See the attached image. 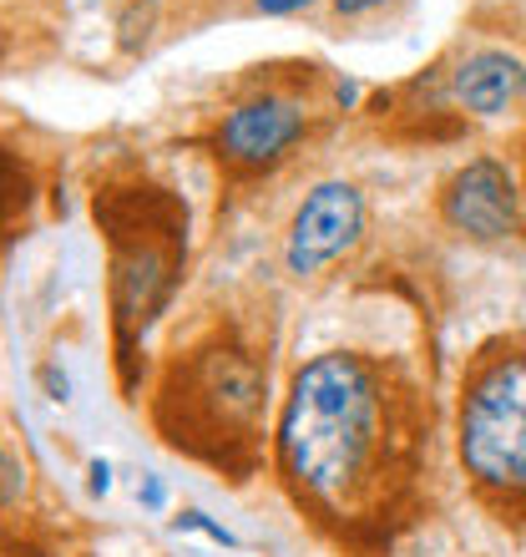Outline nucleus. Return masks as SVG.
<instances>
[{"mask_svg": "<svg viewBox=\"0 0 526 557\" xmlns=\"http://www.w3.org/2000/svg\"><path fill=\"white\" fill-rule=\"evenodd\" d=\"M278 471L299 502L324 517H360L400 476L410 436L394 421L380 370L360 355L329 350L309 360L278 416Z\"/></svg>", "mask_w": 526, "mask_h": 557, "instance_id": "f257e3e1", "label": "nucleus"}, {"mask_svg": "<svg viewBox=\"0 0 526 557\" xmlns=\"http://www.w3.org/2000/svg\"><path fill=\"white\" fill-rule=\"evenodd\" d=\"M461 461L486 492L526 497V350L486 360L461 406Z\"/></svg>", "mask_w": 526, "mask_h": 557, "instance_id": "f03ea898", "label": "nucleus"}, {"mask_svg": "<svg viewBox=\"0 0 526 557\" xmlns=\"http://www.w3.org/2000/svg\"><path fill=\"white\" fill-rule=\"evenodd\" d=\"M365 234V198L354 183H320L309 193L299 213L289 223V244H284V264L293 278L320 274L324 264H335L345 249H354Z\"/></svg>", "mask_w": 526, "mask_h": 557, "instance_id": "7ed1b4c3", "label": "nucleus"}, {"mask_svg": "<svg viewBox=\"0 0 526 557\" xmlns=\"http://www.w3.org/2000/svg\"><path fill=\"white\" fill-rule=\"evenodd\" d=\"M183 391L203 396L192 411L208 421V431L223 436H249L253 421L263 411V391H268V375L259 370V360L243 350H213L203 360H192L183 370Z\"/></svg>", "mask_w": 526, "mask_h": 557, "instance_id": "20e7f679", "label": "nucleus"}, {"mask_svg": "<svg viewBox=\"0 0 526 557\" xmlns=\"http://www.w3.org/2000/svg\"><path fill=\"white\" fill-rule=\"evenodd\" d=\"M440 219L466 238H512L522 228V193L501 158H471L440 188Z\"/></svg>", "mask_w": 526, "mask_h": 557, "instance_id": "39448f33", "label": "nucleus"}, {"mask_svg": "<svg viewBox=\"0 0 526 557\" xmlns=\"http://www.w3.org/2000/svg\"><path fill=\"white\" fill-rule=\"evenodd\" d=\"M177 223H162L158 234H147L142 244H127L112 234V305H117L122 330H147L158 320V309L167 305V294L177 284Z\"/></svg>", "mask_w": 526, "mask_h": 557, "instance_id": "423d86ee", "label": "nucleus"}, {"mask_svg": "<svg viewBox=\"0 0 526 557\" xmlns=\"http://www.w3.org/2000/svg\"><path fill=\"white\" fill-rule=\"evenodd\" d=\"M304 137V107L284 97V91H263V97H249L238 102L228 117L218 122V158L238 173H263L274 168L278 158H289V147Z\"/></svg>", "mask_w": 526, "mask_h": 557, "instance_id": "0eeeda50", "label": "nucleus"}, {"mask_svg": "<svg viewBox=\"0 0 526 557\" xmlns=\"http://www.w3.org/2000/svg\"><path fill=\"white\" fill-rule=\"evenodd\" d=\"M451 91L471 117H501L526 97V61L501 46H481L455 66Z\"/></svg>", "mask_w": 526, "mask_h": 557, "instance_id": "6e6552de", "label": "nucleus"}, {"mask_svg": "<svg viewBox=\"0 0 526 557\" xmlns=\"http://www.w3.org/2000/svg\"><path fill=\"white\" fill-rule=\"evenodd\" d=\"M173 528H177V532H203L208 543H218V547H238L234 532L223 528V522H213L208 512H198V507H188V512H177V517H173Z\"/></svg>", "mask_w": 526, "mask_h": 557, "instance_id": "1a4fd4ad", "label": "nucleus"}, {"mask_svg": "<svg viewBox=\"0 0 526 557\" xmlns=\"http://www.w3.org/2000/svg\"><path fill=\"white\" fill-rule=\"evenodd\" d=\"M87 476H91V497H107V492H112V467H107V461H102V456H97V461H91V467H87Z\"/></svg>", "mask_w": 526, "mask_h": 557, "instance_id": "9d476101", "label": "nucleus"}, {"mask_svg": "<svg viewBox=\"0 0 526 557\" xmlns=\"http://www.w3.org/2000/svg\"><path fill=\"white\" fill-rule=\"evenodd\" d=\"M137 502H142V507H152V512H158L162 502H167V492H162V482H158V476H147V482L137 486Z\"/></svg>", "mask_w": 526, "mask_h": 557, "instance_id": "9b49d317", "label": "nucleus"}, {"mask_svg": "<svg viewBox=\"0 0 526 557\" xmlns=\"http://www.w3.org/2000/svg\"><path fill=\"white\" fill-rule=\"evenodd\" d=\"M263 15H293V11H304V5H314V0H253Z\"/></svg>", "mask_w": 526, "mask_h": 557, "instance_id": "f8f14e48", "label": "nucleus"}, {"mask_svg": "<svg viewBox=\"0 0 526 557\" xmlns=\"http://www.w3.org/2000/svg\"><path fill=\"white\" fill-rule=\"evenodd\" d=\"M385 0H335L339 15H365V11H380Z\"/></svg>", "mask_w": 526, "mask_h": 557, "instance_id": "ddd939ff", "label": "nucleus"}, {"mask_svg": "<svg viewBox=\"0 0 526 557\" xmlns=\"http://www.w3.org/2000/svg\"><path fill=\"white\" fill-rule=\"evenodd\" d=\"M335 102L339 107H354V102H360V87H354V82H339V87H335Z\"/></svg>", "mask_w": 526, "mask_h": 557, "instance_id": "4468645a", "label": "nucleus"}, {"mask_svg": "<svg viewBox=\"0 0 526 557\" xmlns=\"http://www.w3.org/2000/svg\"><path fill=\"white\" fill-rule=\"evenodd\" d=\"M5 507H15V456L5 451Z\"/></svg>", "mask_w": 526, "mask_h": 557, "instance_id": "2eb2a0df", "label": "nucleus"}]
</instances>
